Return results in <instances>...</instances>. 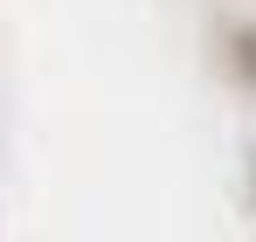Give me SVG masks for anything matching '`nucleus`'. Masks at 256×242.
Instances as JSON below:
<instances>
[{
  "mask_svg": "<svg viewBox=\"0 0 256 242\" xmlns=\"http://www.w3.org/2000/svg\"><path fill=\"white\" fill-rule=\"evenodd\" d=\"M250 208H256V160H250Z\"/></svg>",
  "mask_w": 256,
  "mask_h": 242,
  "instance_id": "1",
  "label": "nucleus"
}]
</instances>
